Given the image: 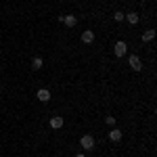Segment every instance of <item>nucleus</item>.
<instances>
[{
  "label": "nucleus",
  "mask_w": 157,
  "mask_h": 157,
  "mask_svg": "<svg viewBox=\"0 0 157 157\" xmlns=\"http://www.w3.org/2000/svg\"><path fill=\"white\" fill-rule=\"evenodd\" d=\"M80 147L86 149V151H92V149H94V136H92V134H84V136L80 138Z\"/></svg>",
  "instance_id": "1"
},
{
  "label": "nucleus",
  "mask_w": 157,
  "mask_h": 157,
  "mask_svg": "<svg viewBox=\"0 0 157 157\" xmlns=\"http://www.w3.org/2000/svg\"><path fill=\"white\" fill-rule=\"evenodd\" d=\"M128 63H130V67H132L134 71H140V69H143V61L138 59L136 55H130V57H128Z\"/></svg>",
  "instance_id": "2"
},
{
  "label": "nucleus",
  "mask_w": 157,
  "mask_h": 157,
  "mask_svg": "<svg viewBox=\"0 0 157 157\" xmlns=\"http://www.w3.org/2000/svg\"><path fill=\"white\" fill-rule=\"evenodd\" d=\"M113 50H115V57H124V55H126V50H128V44H126L124 40H120V42H115Z\"/></svg>",
  "instance_id": "3"
},
{
  "label": "nucleus",
  "mask_w": 157,
  "mask_h": 157,
  "mask_svg": "<svg viewBox=\"0 0 157 157\" xmlns=\"http://www.w3.org/2000/svg\"><path fill=\"white\" fill-rule=\"evenodd\" d=\"M61 21L67 25V27H75V25H78V17H75V15H63Z\"/></svg>",
  "instance_id": "4"
},
{
  "label": "nucleus",
  "mask_w": 157,
  "mask_h": 157,
  "mask_svg": "<svg viewBox=\"0 0 157 157\" xmlns=\"http://www.w3.org/2000/svg\"><path fill=\"white\" fill-rule=\"evenodd\" d=\"M36 97H38V101H42V103H48V101H50V90L40 88V90L36 92Z\"/></svg>",
  "instance_id": "5"
},
{
  "label": "nucleus",
  "mask_w": 157,
  "mask_h": 157,
  "mask_svg": "<svg viewBox=\"0 0 157 157\" xmlns=\"http://www.w3.org/2000/svg\"><path fill=\"white\" fill-rule=\"evenodd\" d=\"M63 124H65V121H63V117H61V115L50 117V128H52V130H61V128H63Z\"/></svg>",
  "instance_id": "6"
},
{
  "label": "nucleus",
  "mask_w": 157,
  "mask_h": 157,
  "mask_svg": "<svg viewBox=\"0 0 157 157\" xmlns=\"http://www.w3.org/2000/svg\"><path fill=\"white\" fill-rule=\"evenodd\" d=\"M109 140H111V143H120L121 140V130H117V128L109 130Z\"/></svg>",
  "instance_id": "7"
},
{
  "label": "nucleus",
  "mask_w": 157,
  "mask_h": 157,
  "mask_svg": "<svg viewBox=\"0 0 157 157\" xmlns=\"http://www.w3.org/2000/svg\"><path fill=\"white\" fill-rule=\"evenodd\" d=\"M82 42H84V44H90V42H94V32H92V29H86L84 34H82Z\"/></svg>",
  "instance_id": "8"
},
{
  "label": "nucleus",
  "mask_w": 157,
  "mask_h": 157,
  "mask_svg": "<svg viewBox=\"0 0 157 157\" xmlns=\"http://www.w3.org/2000/svg\"><path fill=\"white\" fill-rule=\"evenodd\" d=\"M153 38H155V29H147V32H143L140 40L143 42H153Z\"/></svg>",
  "instance_id": "9"
},
{
  "label": "nucleus",
  "mask_w": 157,
  "mask_h": 157,
  "mask_svg": "<svg viewBox=\"0 0 157 157\" xmlns=\"http://www.w3.org/2000/svg\"><path fill=\"white\" fill-rule=\"evenodd\" d=\"M124 19H128V23H130V25H136V23H138V13H128Z\"/></svg>",
  "instance_id": "10"
},
{
  "label": "nucleus",
  "mask_w": 157,
  "mask_h": 157,
  "mask_svg": "<svg viewBox=\"0 0 157 157\" xmlns=\"http://www.w3.org/2000/svg\"><path fill=\"white\" fill-rule=\"evenodd\" d=\"M32 67H34V69H42V67H44L42 57H34V59H32Z\"/></svg>",
  "instance_id": "11"
},
{
  "label": "nucleus",
  "mask_w": 157,
  "mask_h": 157,
  "mask_svg": "<svg viewBox=\"0 0 157 157\" xmlns=\"http://www.w3.org/2000/svg\"><path fill=\"white\" fill-rule=\"evenodd\" d=\"M124 17H126V15H124L121 11H115V13H113V19H115L117 23H120V21H124Z\"/></svg>",
  "instance_id": "12"
},
{
  "label": "nucleus",
  "mask_w": 157,
  "mask_h": 157,
  "mask_svg": "<svg viewBox=\"0 0 157 157\" xmlns=\"http://www.w3.org/2000/svg\"><path fill=\"white\" fill-rule=\"evenodd\" d=\"M105 121H107L109 126H115V117H113V115H107V117H105Z\"/></svg>",
  "instance_id": "13"
},
{
  "label": "nucleus",
  "mask_w": 157,
  "mask_h": 157,
  "mask_svg": "<svg viewBox=\"0 0 157 157\" xmlns=\"http://www.w3.org/2000/svg\"><path fill=\"white\" fill-rule=\"evenodd\" d=\"M75 157H86V155L84 153H75Z\"/></svg>",
  "instance_id": "14"
}]
</instances>
